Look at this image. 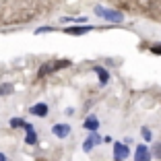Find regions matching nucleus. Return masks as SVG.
Instances as JSON below:
<instances>
[{
	"label": "nucleus",
	"mask_w": 161,
	"mask_h": 161,
	"mask_svg": "<svg viewBox=\"0 0 161 161\" xmlns=\"http://www.w3.org/2000/svg\"><path fill=\"white\" fill-rule=\"evenodd\" d=\"M97 141H99V138H97V136H89V138H87V141H85V147H83V149H85V151L89 153L91 149H93V145H95V142H97Z\"/></svg>",
	"instance_id": "nucleus-11"
},
{
	"label": "nucleus",
	"mask_w": 161,
	"mask_h": 161,
	"mask_svg": "<svg viewBox=\"0 0 161 161\" xmlns=\"http://www.w3.org/2000/svg\"><path fill=\"white\" fill-rule=\"evenodd\" d=\"M70 66V60H60V62H50V64H43L39 68V76H46L47 72H54V70H60V68H66Z\"/></svg>",
	"instance_id": "nucleus-1"
},
{
	"label": "nucleus",
	"mask_w": 161,
	"mask_h": 161,
	"mask_svg": "<svg viewBox=\"0 0 161 161\" xmlns=\"http://www.w3.org/2000/svg\"><path fill=\"white\" fill-rule=\"evenodd\" d=\"M0 161H6V157H4V155H2V153H0Z\"/></svg>",
	"instance_id": "nucleus-16"
},
{
	"label": "nucleus",
	"mask_w": 161,
	"mask_h": 161,
	"mask_svg": "<svg viewBox=\"0 0 161 161\" xmlns=\"http://www.w3.org/2000/svg\"><path fill=\"white\" fill-rule=\"evenodd\" d=\"M31 114L43 118V116H47V105H46V103H35L33 108H31Z\"/></svg>",
	"instance_id": "nucleus-7"
},
{
	"label": "nucleus",
	"mask_w": 161,
	"mask_h": 161,
	"mask_svg": "<svg viewBox=\"0 0 161 161\" xmlns=\"http://www.w3.org/2000/svg\"><path fill=\"white\" fill-rule=\"evenodd\" d=\"M85 128L87 130H97V128H99V122H97V118H95V116H91V118H87L85 120Z\"/></svg>",
	"instance_id": "nucleus-10"
},
{
	"label": "nucleus",
	"mask_w": 161,
	"mask_h": 161,
	"mask_svg": "<svg viewBox=\"0 0 161 161\" xmlns=\"http://www.w3.org/2000/svg\"><path fill=\"white\" fill-rule=\"evenodd\" d=\"M128 157V147L122 145V142H116L114 145V159L116 161H124Z\"/></svg>",
	"instance_id": "nucleus-3"
},
{
	"label": "nucleus",
	"mask_w": 161,
	"mask_h": 161,
	"mask_svg": "<svg viewBox=\"0 0 161 161\" xmlns=\"http://www.w3.org/2000/svg\"><path fill=\"white\" fill-rule=\"evenodd\" d=\"M23 128L27 130V142H29V145H35V142H37V136H35V132H33V126L25 122V124H23Z\"/></svg>",
	"instance_id": "nucleus-8"
},
{
	"label": "nucleus",
	"mask_w": 161,
	"mask_h": 161,
	"mask_svg": "<svg viewBox=\"0 0 161 161\" xmlns=\"http://www.w3.org/2000/svg\"><path fill=\"white\" fill-rule=\"evenodd\" d=\"M91 29L93 27H87L85 25V27H66L64 31H66L68 35H83V33H87V31H91Z\"/></svg>",
	"instance_id": "nucleus-6"
},
{
	"label": "nucleus",
	"mask_w": 161,
	"mask_h": 161,
	"mask_svg": "<svg viewBox=\"0 0 161 161\" xmlns=\"http://www.w3.org/2000/svg\"><path fill=\"white\" fill-rule=\"evenodd\" d=\"M23 120H21V118H13V120H10V126H13V128H23Z\"/></svg>",
	"instance_id": "nucleus-12"
},
{
	"label": "nucleus",
	"mask_w": 161,
	"mask_h": 161,
	"mask_svg": "<svg viewBox=\"0 0 161 161\" xmlns=\"http://www.w3.org/2000/svg\"><path fill=\"white\" fill-rule=\"evenodd\" d=\"M95 13L99 14V17H103V19H108V21H116V23L124 21V14H122V13H114V10H105V8H101V6H97V8H95Z\"/></svg>",
	"instance_id": "nucleus-2"
},
{
	"label": "nucleus",
	"mask_w": 161,
	"mask_h": 161,
	"mask_svg": "<svg viewBox=\"0 0 161 161\" xmlns=\"http://www.w3.org/2000/svg\"><path fill=\"white\" fill-rule=\"evenodd\" d=\"M155 153H157V157H159V159H161V142H159V145H157V147H155Z\"/></svg>",
	"instance_id": "nucleus-14"
},
{
	"label": "nucleus",
	"mask_w": 161,
	"mask_h": 161,
	"mask_svg": "<svg viewBox=\"0 0 161 161\" xmlns=\"http://www.w3.org/2000/svg\"><path fill=\"white\" fill-rule=\"evenodd\" d=\"M134 161H151V153H149V149L145 147V145H141V147L136 149V153H134Z\"/></svg>",
	"instance_id": "nucleus-4"
},
{
	"label": "nucleus",
	"mask_w": 161,
	"mask_h": 161,
	"mask_svg": "<svg viewBox=\"0 0 161 161\" xmlns=\"http://www.w3.org/2000/svg\"><path fill=\"white\" fill-rule=\"evenodd\" d=\"M52 132L56 134L58 138H64V136H68V132H70V126H68V124H56V126L52 128Z\"/></svg>",
	"instance_id": "nucleus-5"
},
{
	"label": "nucleus",
	"mask_w": 161,
	"mask_h": 161,
	"mask_svg": "<svg viewBox=\"0 0 161 161\" xmlns=\"http://www.w3.org/2000/svg\"><path fill=\"white\" fill-rule=\"evenodd\" d=\"M153 52H155V54H161V47H153Z\"/></svg>",
	"instance_id": "nucleus-15"
},
{
	"label": "nucleus",
	"mask_w": 161,
	"mask_h": 161,
	"mask_svg": "<svg viewBox=\"0 0 161 161\" xmlns=\"http://www.w3.org/2000/svg\"><path fill=\"white\" fill-rule=\"evenodd\" d=\"M93 70L97 72V75H99V80H101V85H105V83L109 80V72L105 70V68H101V66H95Z\"/></svg>",
	"instance_id": "nucleus-9"
},
{
	"label": "nucleus",
	"mask_w": 161,
	"mask_h": 161,
	"mask_svg": "<svg viewBox=\"0 0 161 161\" xmlns=\"http://www.w3.org/2000/svg\"><path fill=\"white\" fill-rule=\"evenodd\" d=\"M13 91V85H2L0 87V95H8Z\"/></svg>",
	"instance_id": "nucleus-13"
}]
</instances>
